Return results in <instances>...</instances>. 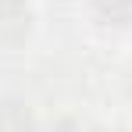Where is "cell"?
Segmentation results:
<instances>
[{
	"label": "cell",
	"mask_w": 132,
	"mask_h": 132,
	"mask_svg": "<svg viewBox=\"0 0 132 132\" xmlns=\"http://www.w3.org/2000/svg\"><path fill=\"white\" fill-rule=\"evenodd\" d=\"M89 132H125L121 125H89Z\"/></svg>",
	"instance_id": "5b68a950"
},
{
	"label": "cell",
	"mask_w": 132,
	"mask_h": 132,
	"mask_svg": "<svg viewBox=\"0 0 132 132\" xmlns=\"http://www.w3.org/2000/svg\"><path fill=\"white\" fill-rule=\"evenodd\" d=\"M89 14L107 29H132V0H89Z\"/></svg>",
	"instance_id": "3957f363"
},
{
	"label": "cell",
	"mask_w": 132,
	"mask_h": 132,
	"mask_svg": "<svg viewBox=\"0 0 132 132\" xmlns=\"http://www.w3.org/2000/svg\"><path fill=\"white\" fill-rule=\"evenodd\" d=\"M39 132H89V125L75 121V118H57V121H50V125L39 129Z\"/></svg>",
	"instance_id": "277c9868"
},
{
	"label": "cell",
	"mask_w": 132,
	"mask_h": 132,
	"mask_svg": "<svg viewBox=\"0 0 132 132\" xmlns=\"http://www.w3.org/2000/svg\"><path fill=\"white\" fill-rule=\"evenodd\" d=\"M125 96L132 100V61H129V68H125Z\"/></svg>",
	"instance_id": "8992f818"
},
{
	"label": "cell",
	"mask_w": 132,
	"mask_h": 132,
	"mask_svg": "<svg viewBox=\"0 0 132 132\" xmlns=\"http://www.w3.org/2000/svg\"><path fill=\"white\" fill-rule=\"evenodd\" d=\"M32 29V0H0V36L22 39Z\"/></svg>",
	"instance_id": "7a4b0ae2"
},
{
	"label": "cell",
	"mask_w": 132,
	"mask_h": 132,
	"mask_svg": "<svg viewBox=\"0 0 132 132\" xmlns=\"http://www.w3.org/2000/svg\"><path fill=\"white\" fill-rule=\"evenodd\" d=\"M0 132H39L32 104L22 96H0Z\"/></svg>",
	"instance_id": "6da1fadb"
}]
</instances>
